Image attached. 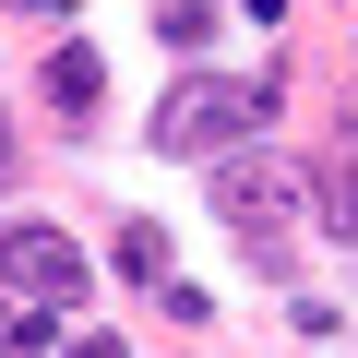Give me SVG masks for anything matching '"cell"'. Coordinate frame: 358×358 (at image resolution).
<instances>
[{
    "label": "cell",
    "mask_w": 358,
    "mask_h": 358,
    "mask_svg": "<svg viewBox=\"0 0 358 358\" xmlns=\"http://www.w3.org/2000/svg\"><path fill=\"white\" fill-rule=\"evenodd\" d=\"M275 120V84H239V72H179L167 84V108H155V155H179V167H215V155H239L251 131Z\"/></svg>",
    "instance_id": "cell-1"
},
{
    "label": "cell",
    "mask_w": 358,
    "mask_h": 358,
    "mask_svg": "<svg viewBox=\"0 0 358 358\" xmlns=\"http://www.w3.org/2000/svg\"><path fill=\"white\" fill-rule=\"evenodd\" d=\"M299 192H310V179H299L287 155H263V143H239V155H215V215H227V227H239V239H251L263 263H275V215H287Z\"/></svg>",
    "instance_id": "cell-2"
},
{
    "label": "cell",
    "mask_w": 358,
    "mask_h": 358,
    "mask_svg": "<svg viewBox=\"0 0 358 358\" xmlns=\"http://www.w3.org/2000/svg\"><path fill=\"white\" fill-rule=\"evenodd\" d=\"M0 287H13V299H36V310H72V299L96 287V263H84L48 215H13V227H0Z\"/></svg>",
    "instance_id": "cell-3"
},
{
    "label": "cell",
    "mask_w": 358,
    "mask_h": 358,
    "mask_svg": "<svg viewBox=\"0 0 358 358\" xmlns=\"http://www.w3.org/2000/svg\"><path fill=\"white\" fill-rule=\"evenodd\" d=\"M310 203H322L334 239H358V108L334 120V143H322V167H310Z\"/></svg>",
    "instance_id": "cell-4"
},
{
    "label": "cell",
    "mask_w": 358,
    "mask_h": 358,
    "mask_svg": "<svg viewBox=\"0 0 358 358\" xmlns=\"http://www.w3.org/2000/svg\"><path fill=\"white\" fill-rule=\"evenodd\" d=\"M96 96H108V60H96V48H48V108H72V120L96 131Z\"/></svg>",
    "instance_id": "cell-5"
},
{
    "label": "cell",
    "mask_w": 358,
    "mask_h": 358,
    "mask_svg": "<svg viewBox=\"0 0 358 358\" xmlns=\"http://www.w3.org/2000/svg\"><path fill=\"white\" fill-rule=\"evenodd\" d=\"M120 275H131V287H167V227H155V215L120 227Z\"/></svg>",
    "instance_id": "cell-6"
},
{
    "label": "cell",
    "mask_w": 358,
    "mask_h": 358,
    "mask_svg": "<svg viewBox=\"0 0 358 358\" xmlns=\"http://www.w3.org/2000/svg\"><path fill=\"white\" fill-rule=\"evenodd\" d=\"M155 36H167V48H203V36H215V13H203V0H167V24H155Z\"/></svg>",
    "instance_id": "cell-7"
},
{
    "label": "cell",
    "mask_w": 358,
    "mask_h": 358,
    "mask_svg": "<svg viewBox=\"0 0 358 358\" xmlns=\"http://www.w3.org/2000/svg\"><path fill=\"white\" fill-rule=\"evenodd\" d=\"M0 13H24V24H72V0H0Z\"/></svg>",
    "instance_id": "cell-8"
},
{
    "label": "cell",
    "mask_w": 358,
    "mask_h": 358,
    "mask_svg": "<svg viewBox=\"0 0 358 358\" xmlns=\"http://www.w3.org/2000/svg\"><path fill=\"white\" fill-rule=\"evenodd\" d=\"M60 358H120V334H84V346H60Z\"/></svg>",
    "instance_id": "cell-9"
},
{
    "label": "cell",
    "mask_w": 358,
    "mask_h": 358,
    "mask_svg": "<svg viewBox=\"0 0 358 358\" xmlns=\"http://www.w3.org/2000/svg\"><path fill=\"white\" fill-rule=\"evenodd\" d=\"M0 179H13V131H0Z\"/></svg>",
    "instance_id": "cell-10"
},
{
    "label": "cell",
    "mask_w": 358,
    "mask_h": 358,
    "mask_svg": "<svg viewBox=\"0 0 358 358\" xmlns=\"http://www.w3.org/2000/svg\"><path fill=\"white\" fill-rule=\"evenodd\" d=\"M13 322H24V310H0V346H13Z\"/></svg>",
    "instance_id": "cell-11"
}]
</instances>
